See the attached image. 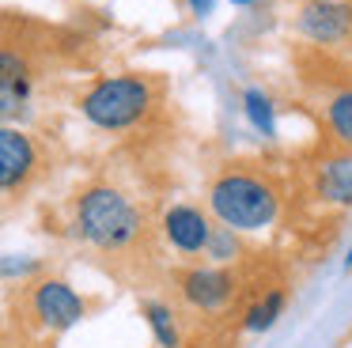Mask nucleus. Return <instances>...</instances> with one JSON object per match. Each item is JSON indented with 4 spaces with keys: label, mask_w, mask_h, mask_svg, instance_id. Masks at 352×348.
I'll use <instances>...</instances> for the list:
<instances>
[{
    "label": "nucleus",
    "mask_w": 352,
    "mask_h": 348,
    "mask_svg": "<svg viewBox=\"0 0 352 348\" xmlns=\"http://www.w3.org/2000/svg\"><path fill=\"white\" fill-rule=\"evenodd\" d=\"M152 106H155V87L140 72L107 76V80L91 83L87 95L80 98V113L95 129H107V133H122V129L140 125L152 113Z\"/></svg>",
    "instance_id": "3"
},
{
    "label": "nucleus",
    "mask_w": 352,
    "mask_h": 348,
    "mask_svg": "<svg viewBox=\"0 0 352 348\" xmlns=\"http://www.w3.org/2000/svg\"><path fill=\"white\" fill-rule=\"evenodd\" d=\"M31 61L16 50V45L0 42V95L8 98H31Z\"/></svg>",
    "instance_id": "10"
},
{
    "label": "nucleus",
    "mask_w": 352,
    "mask_h": 348,
    "mask_svg": "<svg viewBox=\"0 0 352 348\" xmlns=\"http://www.w3.org/2000/svg\"><path fill=\"white\" fill-rule=\"evenodd\" d=\"M284 307H288V295H284L280 287H276V292H265L250 310H246V329H250V333H265V329H273L276 318L284 314Z\"/></svg>",
    "instance_id": "13"
},
{
    "label": "nucleus",
    "mask_w": 352,
    "mask_h": 348,
    "mask_svg": "<svg viewBox=\"0 0 352 348\" xmlns=\"http://www.w3.org/2000/svg\"><path fill=\"white\" fill-rule=\"evenodd\" d=\"M243 110H246V121H250L261 136H276V106L261 87L243 91Z\"/></svg>",
    "instance_id": "12"
},
{
    "label": "nucleus",
    "mask_w": 352,
    "mask_h": 348,
    "mask_svg": "<svg viewBox=\"0 0 352 348\" xmlns=\"http://www.w3.org/2000/svg\"><path fill=\"white\" fill-rule=\"evenodd\" d=\"M344 269H352V250H349V257H344Z\"/></svg>",
    "instance_id": "19"
},
{
    "label": "nucleus",
    "mask_w": 352,
    "mask_h": 348,
    "mask_svg": "<svg viewBox=\"0 0 352 348\" xmlns=\"http://www.w3.org/2000/svg\"><path fill=\"white\" fill-rule=\"evenodd\" d=\"M228 4H239V8H246V4H254V0H228Z\"/></svg>",
    "instance_id": "18"
},
{
    "label": "nucleus",
    "mask_w": 352,
    "mask_h": 348,
    "mask_svg": "<svg viewBox=\"0 0 352 348\" xmlns=\"http://www.w3.org/2000/svg\"><path fill=\"white\" fill-rule=\"evenodd\" d=\"M349 272H352V269H349Z\"/></svg>",
    "instance_id": "20"
},
{
    "label": "nucleus",
    "mask_w": 352,
    "mask_h": 348,
    "mask_svg": "<svg viewBox=\"0 0 352 348\" xmlns=\"http://www.w3.org/2000/svg\"><path fill=\"white\" fill-rule=\"evenodd\" d=\"M208 212L220 219V227L243 231H265L280 216V193L269 178L250 171H228L208 189Z\"/></svg>",
    "instance_id": "2"
},
{
    "label": "nucleus",
    "mask_w": 352,
    "mask_h": 348,
    "mask_svg": "<svg viewBox=\"0 0 352 348\" xmlns=\"http://www.w3.org/2000/svg\"><path fill=\"white\" fill-rule=\"evenodd\" d=\"M205 257L212 265H228L239 257V235L231 231V227H212V235H208L205 242Z\"/></svg>",
    "instance_id": "15"
},
{
    "label": "nucleus",
    "mask_w": 352,
    "mask_h": 348,
    "mask_svg": "<svg viewBox=\"0 0 352 348\" xmlns=\"http://www.w3.org/2000/svg\"><path fill=\"white\" fill-rule=\"evenodd\" d=\"M296 27L303 38H311L318 45L344 42L352 34V4H344V0H311V4L299 8Z\"/></svg>",
    "instance_id": "6"
},
{
    "label": "nucleus",
    "mask_w": 352,
    "mask_h": 348,
    "mask_svg": "<svg viewBox=\"0 0 352 348\" xmlns=\"http://www.w3.org/2000/svg\"><path fill=\"white\" fill-rule=\"evenodd\" d=\"M31 272H38V261L34 257H0V276H31Z\"/></svg>",
    "instance_id": "16"
},
{
    "label": "nucleus",
    "mask_w": 352,
    "mask_h": 348,
    "mask_svg": "<svg viewBox=\"0 0 352 348\" xmlns=\"http://www.w3.org/2000/svg\"><path fill=\"white\" fill-rule=\"evenodd\" d=\"M34 318H38L46 329H72V325L84 322L87 303L69 280H42L31 295Z\"/></svg>",
    "instance_id": "4"
},
{
    "label": "nucleus",
    "mask_w": 352,
    "mask_h": 348,
    "mask_svg": "<svg viewBox=\"0 0 352 348\" xmlns=\"http://www.w3.org/2000/svg\"><path fill=\"white\" fill-rule=\"evenodd\" d=\"M76 235L87 246L102 250V254H122L144 231L137 204L114 186H91L76 197V216H72Z\"/></svg>",
    "instance_id": "1"
},
{
    "label": "nucleus",
    "mask_w": 352,
    "mask_h": 348,
    "mask_svg": "<svg viewBox=\"0 0 352 348\" xmlns=\"http://www.w3.org/2000/svg\"><path fill=\"white\" fill-rule=\"evenodd\" d=\"M314 189H318L322 201L349 208L352 204V151L318 163V171H314Z\"/></svg>",
    "instance_id": "9"
},
{
    "label": "nucleus",
    "mask_w": 352,
    "mask_h": 348,
    "mask_svg": "<svg viewBox=\"0 0 352 348\" xmlns=\"http://www.w3.org/2000/svg\"><path fill=\"white\" fill-rule=\"evenodd\" d=\"M326 121H329V129H333L337 140H341L344 148H352V91H341V95L329 98Z\"/></svg>",
    "instance_id": "14"
},
{
    "label": "nucleus",
    "mask_w": 352,
    "mask_h": 348,
    "mask_svg": "<svg viewBox=\"0 0 352 348\" xmlns=\"http://www.w3.org/2000/svg\"><path fill=\"white\" fill-rule=\"evenodd\" d=\"M38 171V148L16 125H0V193H16Z\"/></svg>",
    "instance_id": "5"
},
{
    "label": "nucleus",
    "mask_w": 352,
    "mask_h": 348,
    "mask_svg": "<svg viewBox=\"0 0 352 348\" xmlns=\"http://www.w3.org/2000/svg\"><path fill=\"white\" fill-rule=\"evenodd\" d=\"M182 299L197 310H223L235 299V276L223 265H205V269H190L182 276Z\"/></svg>",
    "instance_id": "7"
},
{
    "label": "nucleus",
    "mask_w": 352,
    "mask_h": 348,
    "mask_svg": "<svg viewBox=\"0 0 352 348\" xmlns=\"http://www.w3.org/2000/svg\"><path fill=\"white\" fill-rule=\"evenodd\" d=\"M163 235L178 254H205V242L212 235V224L193 204H170L163 212Z\"/></svg>",
    "instance_id": "8"
},
{
    "label": "nucleus",
    "mask_w": 352,
    "mask_h": 348,
    "mask_svg": "<svg viewBox=\"0 0 352 348\" xmlns=\"http://www.w3.org/2000/svg\"><path fill=\"white\" fill-rule=\"evenodd\" d=\"M140 314H144L148 329H152L155 345L160 348H178L182 345V333H178V322H175V310L160 299H144L140 303Z\"/></svg>",
    "instance_id": "11"
},
{
    "label": "nucleus",
    "mask_w": 352,
    "mask_h": 348,
    "mask_svg": "<svg viewBox=\"0 0 352 348\" xmlns=\"http://www.w3.org/2000/svg\"><path fill=\"white\" fill-rule=\"evenodd\" d=\"M186 4H190V12H193V15H212L216 0H186Z\"/></svg>",
    "instance_id": "17"
}]
</instances>
